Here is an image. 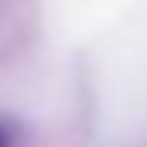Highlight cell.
Wrapping results in <instances>:
<instances>
[{"mask_svg": "<svg viewBox=\"0 0 147 147\" xmlns=\"http://www.w3.org/2000/svg\"><path fill=\"white\" fill-rule=\"evenodd\" d=\"M0 147H19V128L10 121H0Z\"/></svg>", "mask_w": 147, "mask_h": 147, "instance_id": "6da1fadb", "label": "cell"}]
</instances>
